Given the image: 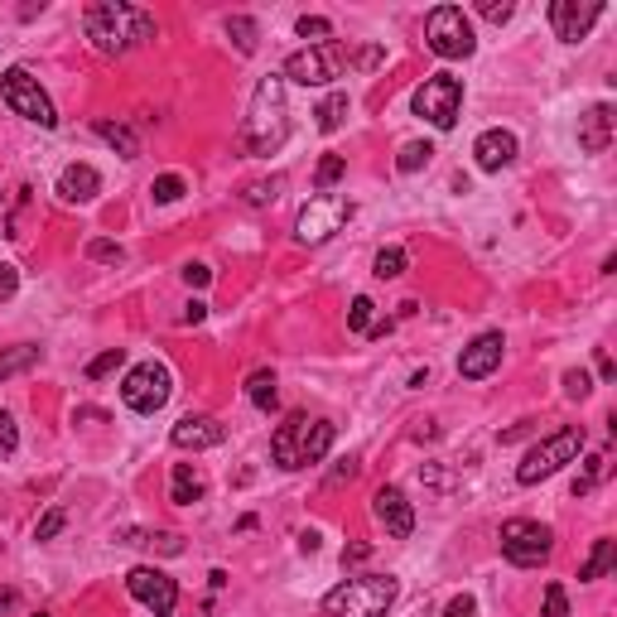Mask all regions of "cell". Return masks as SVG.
Masks as SVG:
<instances>
[{
    "label": "cell",
    "mask_w": 617,
    "mask_h": 617,
    "mask_svg": "<svg viewBox=\"0 0 617 617\" xmlns=\"http://www.w3.org/2000/svg\"><path fill=\"white\" fill-rule=\"evenodd\" d=\"M82 29H87V39H92L97 54L116 58L155 39V15L140 10V5H126V0H97V5H87Z\"/></svg>",
    "instance_id": "6da1fadb"
},
{
    "label": "cell",
    "mask_w": 617,
    "mask_h": 617,
    "mask_svg": "<svg viewBox=\"0 0 617 617\" xmlns=\"http://www.w3.org/2000/svg\"><path fill=\"white\" fill-rule=\"evenodd\" d=\"M242 140L251 155H275L290 140V107H285V78L280 73L256 82L246 121H242Z\"/></svg>",
    "instance_id": "7a4b0ae2"
},
{
    "label": "cell",
    "mask_w": 617,
    "mask_h": 617,
    "mask_svg": "<svg viewBox=\"0 0 617 617\" xmlns=\"http://www.w3.org/2000/svg\"><path fill=\"white\" fill-rule=\"evenodd\" d=\"M333 439H338V430L328 420H309L304 410H295V415H285V425H275V434H270V458L280 468H309V463L328 458Z\"/></svg>",
    "instance_id": "3957f363"
},
{
    "label": "cell",
    "mask_w": 617,
    "mask_h": 617,
    "mask_svg": "<svg viewBox=\"0 0 617 617\" xmlns=\"http://www.w3.org/2000/svg\"><path fill=\"white\" fill-rule=\"evenodd\" d=\"M401 584L391 574H357V579H343L338 589L323 593V613L328 617H386L391 603H396Z\"/></svg>",
    "instance_id": "277c9868"
},
{
    "label": "cell",
    "mask_w": 617,
    "mask_h": 617,
    "mask_svg": "<svg viewBox=\"0 0 617 617\" xmlns=\"http://www.w3.org/2000/svg\"><path fill=\"white\" fill-rule=\"evenodd\" d=\"M584 444H589L584 425H564L560 434L540 439L536 449H531V454L516 463V483H521V487H536V483H545V478H555L564 463H574V458L584 454Z\"/></svg>",
    "instance_id": "5b68a950"
},
{
    "label": "cell",
    "mask_w": 617,
    "mask_h": 617,
    "mask_svg": "<svg viewBox=\"0 0 617 617\" xmlns=\"http://www.w3.org/2000/svg\"><path fill=\"white\" fill-rule=\"evenodd\" d=\"M0 97H5V107L15 111V116H25V121L44 126V131L58 126L54 102H49V92L39 87V78H34L29 68H10V73L0 78Z\"/></svg>",
    "instance_id": "8992f818"
},
{
    "label": "cell",
    "mask_w": 617,
    "mask_h": 617,
    "mask_svg": "<svg viewBox=\"0 0 617 617\" xmlns=\"http://www.w3.org/2000/svg\"><path fill=\"white\" fill-rule=\"evenodd\" d=\"M352 217L348 193H314L295 217V237L304 246H323L333 232H343V222Z\"/></svg>",
    "instance_id": "52a82bcc"
},
{
    "label": "cell",
    "mask_w": 617,
    "mask_h": 617,
    "mask_svg": "<svg viewBox=\"0 0 617 617\" xmlns=\"http://www.w3.org/2000/svg\"><path fill=\"white\" fill-rule=\"evenodd\" d=\"M415 111L430 121L434 131H454L458 111H463V78L454 73H434L415 87Z\"/></svg>",
    "instance_id": "ba28073f"
},
{
    "label": "cell",
    "mask_w": 617,
    "mask_h": 617,
    "mask_svg": "<svg viewBox=\"0 0 617 617\" xmlns=\"http://www.w3.org/2000/svg\"><path fill=\"white\" fill-rule=\"evenodd\" d=\"M425 44H430L439 58H468L478 49L473 25H468V15H463L458 5H434L430 15H425Z\"/></svg>",
    "instance_id": "9c48e42d"
},
{
    "label": "cell",
    "mask_w": 617,
    "mask_h": 617,
    "mask_svg": "<svg viewBox=\"0 0 617 617\" xmlns=\"http://www.w3.org/2000/svg\"><path fill=\"white\" fill-rule=\"evenodd\" d=\"M343 63H348V49L343 44H319V49H295L285 58V73L280 78L299 82V87H328L333 78H343Z\"/></svg>",
    "instance_id": "30bf717a"
},
{
    "label": "cell",
    "mask_w": 617,
    "mask_h": 617,
    "mask_svg": "<svg viewBox=\"0 0 617 617\" xmlns=\"http://www.w3.org/2000/svg\"><path fill=\"white\" fill-rule=\"evenodd\" d=\"M169 391H174V376L164 362H140L126 381H121V401L131 405L135 415H155L164 401H169Z\"/></svg>",
    "instance_id": "8fae6325"
},
{
    "label": "cell",
    "mask_w": 617,
    "mask_h": 617,
    "mask_svg": "<svg viewBox=\"0 0 617 617\" xmlns=\"http://www.w3.org/2000/svg\"><path fill=\"white\" fill-rule=\"evenodd\" d=\"M550 550H555V536L540 526V521H507L502 526V555H507L516 569H536V564L550 560Z\"/></svg>",
    "instance_id": "7c38bea8"
},
{
    "label": "cell",
    "mask_w": 617,
    "mask_h": 617,
    "mask_svg": "<svg viewBox=\"0 0 617 617\" xmlns=\"http://www.w3.org/2000/svg\"><path fill=\"white\" fill-rule=\"evenodd\" d=\"M126 589H131L135 603H145L155 617H169L179 608V584L164 574V569H150V564H140L126 574Z\"/></svg>",
    "instance_id": "4fadbf2b"
},
{
    "label": "cell",
    "mask_w": 617,
    "mask_h": 617,
    "mask_svg": "<svg viewBox=\"0 0 617 617\" xmlns=\"http://www.w3.org/2000/svg\"><path fill=\"white\" fill-rule=\"evenodd\" d=\"M598 15H603V0H555L550 5V29H555L560 44H579V39H589Z\"/></svg>",
    "instance_id": "5bb4252c"
},
{
    "label": "cell",
    "mask_w": 617,
    "mask_h": 617,
    "mask_svg": "<svg viewBox=\"0 0 617 617\" xmlns=\"http://www.w3.org/2000/svg\"><path fill=\"white\" fill-rule=\"evenodd\" d=\"M502 352H507V338H502V333H478V338L463 348V357H458V376H463V381H483V376H492L502 367Z\"/></svg>",
    "instance_id": "9a60e30c"
},
{
    "label": "cell",
    "mask_w": 617,
    "mask_h": 617,
    "mask_svg": "<svg viewBox=\"0 0 617 617\" xmlns=\"http://www.w3.org/2000/svg\"><path fill=\"white\" fill-rule=\"evenodd\" d=\"M372 516L386 526V536H396V540H410V531H415V507L405 502L401 487H376Z\"/></svg>",
    "instance_id": "2e32d148"
},
{
    "label": "cell",
    "mask_w": 617,
    "mask_h": 617,
    "mask_svg": "<svg viewBox=\"0 0 617 617\" xmlns=\"http://www.w3.org/2000/svg\"><path fill=\"white\" fill-rule=\"evenodd\" d=\"M169 439H174V449H217L222 439H227V430L217 425L213 415H184L174 430H169Z\"/></svg>",
    "instance_id": "e0dca14e"
},
{
    "label": "cell",
    "mask_w": 617,
    "mask_h": 617,
    "mask_svg": "<svg viewBox=\"0 0 617 617\" xmlns=\"http://www.w3.org/2000/svg\"><path fill=\"white\" fill-rule=\"evenodd\" d=\"M613 126H617V111L608 102H598L579 116V145L589 150V155H603L608 145H613Z\"/></svg>",
    "instance_id": "ac0fdd59"
},
{
    "label": "cell",
    "mask_w": 617,
    "mask_h": 617,
    "mask_svg": "<svg viewBox=\"0 0 617 617\" xmlns=\"http://www.w3.org/2000/svg\"><path fill=\"white\" fill-rule=\"evenodd\" d=\"M102 193V174L92 169V164H68L63 174H58V198L63 203H92Z\"/></svg>",
    "instance_id": "d6986e66"
},
{
    "label": "cell",
    "mask_w": 617,
    "mask_h": 617,
    "mask_svg": "<svg viewBox=\"0 0 617 617\" xmlns=\"http://www.w3.org/2000/svg\"><path fill=\"white\" fill-rule=\"evenodd\" d=\"M473 155H478V169H487V174H497V169H507L511 160H516V135L511 131H483L478 135V145H473Z\"/></svg>",
    "instance_id": "ffe728a7"
},
{
    "label": "cell",
    "mask_w": 617,
    "mask_h": 617,
    "mask_svg": "<svg viewBox=\"0 0 617 617\" xmlns=\"http://www.w3.org/2000/svg\"><path fill=\"white\" fill-rule=\"evenodd\" d=\"M121 545H140V550H155V555H184V536H174V531H140V526H126V531H116Z\"/></svg>",
    "instance_id": "44dd1931"
},
{
    "label": "cell",
    "mask_w": 617,
    "mask_h": 617,
    "mask_svg": "<svg viewBox=\"0 0 617 617\" xmlns=\"http://www.w3.org/2000/svg\"><path fill=\"white\" fill-rule=\"evenodd\" d=\"M169 502H174V507H193V502H203V478H198V468H193V463H174Z\"/></svg>",
    "instance_id": "7402d4cb"
},
{
    "label": "cell",
    "mask_w": 617,
    "mask_h": 617,
    "mask_svg": "<svg viewBox=\"0 0 617 617\" xmlns=\"http://www.w3.org/2000/svg\"><path fill=\"white\" fill-rule=\"evenodd\" d=\"M92 131L102 135L111 150H121V160H135V155H140V140H135V131L126 126V121H111V116H102V121H92Z\"/></svg>",
    "instance_id": "603a6c76"
},
{
    "label": "cell",
    "mask_w": 617,
    "mask_h": 617,
    "mask_svg": "<svg viewBox=\"0 0 617 617\" xmlns=\"http://www.w3.org/2000/svg\"><path fill=\"white\" fill-rule=\"evenodd\" d=\"M39 357H44V352L34 348V343H15V348H0V381H5V376L29 372V367H39Z\"/></svg>",
    "instance_id": "cb8c5ba5"
},
{
    "label": "cell",
    "mask_w": 617,
    "mask_h": 617,
    "mask_svg": "<svg viewBox=\"0 0 617 617\" xmlns=\"http://www.w3.org/2000/svg\"><path fill=\"white\" fill-rule=\"evenodd\" d=\"M246 396H251V405L256 410H275L280 405V391H275V372H251V381H246Z\"/></svg>",
    "instance_id": "d4e9b609"
},
{
    "label": "cell",
    "mask_w": 617,
    "mask_h": 617,
    "mask_svg": "<svg viewBox=\"0 0 617 617\" xmlns=\"http://www.w3.org/2000/svg\"><path fill=\"white\" fill-rule=\"evenodd\" d=\"M617 564V540H598V545H593V555L589 560H584V569H579V579H603V574H608V569H613Z\"/></svg>",
    "instance_id": "484cf974"
},
{
    "label": "cell",
    "mask_w": 617,
    "mask_h": 617,
    "mask_svg": "<svg viewBox=\"0 0 617 617\" xmlns=\"http://www.w3.org/2000/svg\"><path fill=\"white\" fill-rule=\"evenodd\" d=\"M314 116H319V131H338V126H343V121H348V92H328V97H323L319 102V111H314Z\"/></svg>",
    "instance_id": "4316f807"
},
{
    "label": "cell",
    "mask_w": 617,
    "mask_h": 617,
    "mask_svg": "<svg viewBox=\"0 0 617 617\" xmlns=\"http://www.w3.org/2000/svg\"><path fill=\"white\" fill-rule=\"evenodd\" d=\"M430 160H434L430 140H410V145H401V155H396V169H401V174H420Z\"/></svg>",
    "instance_id": "83f0119b"
},
{
    "label": "cell",
    "mask_w": 617,
    "mask_h": 617,
    "mask_svg": "<svg viewBox=\"0 0 617 617\" xmlns=\"http://www.w3.org/2000/svg\"><path fill=\"white\" fill-rule=\"evenodd\" d=\"M405 266H410V256H405L401 246H381L376 261H372L376 280H396V275H405Z\"/></svg>",
    "instance_id": "f1b7e54d"
},
{
    "label": "cell",
    "mask_w": 617,
    "mask_h": 617,
    "mask_svg": "<svg viewBox=\"0 0 617 617\" xmlns=\"http://www.w3.org/2000/svg\"><path fill=\"white\" fill-rule=\"evenodd\" d=\"M227 34H232V44L242 49V54H256V39H261V29L251 15H227Z\"/></svg>",
    "instance_id": "f546056e"
},
{
    "label": "cell",
    "mask_w": 617,
    "mask_h": 617,
    "mask_svg": "<svg viewBox=\"0 0 617 617\" xmlns=\"http://www.w3.org/2000/svg\"><path fill=\"white\" fill-rule=\"evenodd\" d=\"M280 188H285V179H251V184L242 188V203L246 208H266V203L280 198Z\"/></svg>",
    "instance_id": "4dcf8cb0"
},
{
    "label": "cell",
    "mask_w": 617,
    "mask_h": 617,
    "mask_svg": "<svg viewBox=\"0 0 617 617\" xmlns=\"http://www.w3.org/2000/svg\"><path fill=\"white\" fill-rule=\"evenodd\" d=\"M603 478H608V454H589L584 458V478H574V497H589Z\"/></svg>",
    "instance_id": "1f68e13d"
},
{
    "label": "cell",
    "mask_w": 617,
    "mask_h": 617,
    "mask_svg": "<svg viewBox=\"0 0 617 617\" xmlns=\"http://www.w3.org/2000/svg\"><path fill=\"white\" fill-rule=\"evenodd\" d=\"M295 29H299V39H309V49H319V44H328V39H333V25H328L323 15H304Z\"/></svg>",
    "instance_id": "d6a6232c"
},
{
    "label": "cell",
    "mask_w": 617,
    "mask_h": 617,
    "mask_svg": "<svg viewBox=\"0 0 617 617\" xmlns=\"http://www.w3.org/2000/svg\"><path fill=\"white\" fill-rule=\"evenodd\" d=\"M150 193H155V203H179L188 193V184H184V174H160V179L150 184Z\"/></svg>",
    "instance_id": "836d02e7"
},
{
    "label": "cell",
    "mask_w": 617,
    "mask_h": 617,
    "mask_svg": "<svg viewBox=\"0 0 617 617\" xmlns=\"http://www.w3.org/2000/svg\"><path fill=\"white\" fill-rule=\"evenodd\" d=\"M343 174H348V160H343V155H323V160H319V174H314V184L328 193V188L338 184Z\"/></svg>",
    "instance_id": "e575fe53"
},
{
    "label": "cell",
    "mask_w": 617,
    "mask_h": 617,
    "mask_svg": "<svg viewBox=\"0 0 617 617\" xmlns=\"http://www.w3.org/2000/svg\"><path fill=\"white\" fill-rule=\"evenodd\" d=\"M15 449H20V425L10 410H0V458H10Z\"/></svg>",
    "instance_id": "d590c367"
},
{
    "label": "cell",
    "mask_w": 617,
    "mask_h": 617,
    "mask_svg": "<svg viewBox=\"0 0 617 617\" xmlns=\"http://www.w3.org/2000/svg\"><path fill=\"white\" fill-rule=\"evenodd\" d=\"M372 309H376V304L367 295L352 299V309H348V328H352V333H367V328H372Z\"/></svg>",
    "instance_id": "8d00e7d4"
},
{
    "label": "cell",
    "mask_w": 617,
    "mask_h": 617,
    "mask_svg": "<svg viewBox=\"0 0 617 617\" xmlns=\"http://www.w3.org/2000/svg\"><path fill=\"white\" fill-rule=\"evenodd\" d=\"M63 526H68V511H63V507L44 511V516H39V526H34V540H54Z\"/></svg>",
    "instance_id": "74e56055"
},
{
    "label": "cell",
    "mask_w": 617,
    "mask_h": 617,
    "mask_svg": "<svg viewBox=\"0 0 617 617\" xmlns=\"http://www.w3.org/2000/svg\"><path fill=\"white\" fill-rule=\"evenodd\" d=\"M121 362H126V348H107V352H102V357H92V362H87V376H92V381H97V376L116 372V367H121Z\"/></svg>",
    "instance_id": "f35d334b"
},
{
    "label": "cell",
    "mask_w": 617,
    "mask_h": 617,
    "mask_svg": "<svg viewBox=\"0 0 617 617\" xmlns=\"http://www.w3.org/2000/svg\"><path fill=\"white\" fill-rule=\"evenodd\" d=\"M87 256H92V261H102V266H121V261H126V251H121L116 242H102V237H97V242H87Z\"/></svg>",
    "instance_id": "ab89813d"
},
{
    "label": "cell",
    "mask_w": 617,
    "mask_h": 617,
    "mask_svg": "<svg viewBox=\"0 0 617 617\" xmlns=\"http://www.w3.org/2000/svg\"><path fill=\"white\" fill-rule=\"evenodd\" d=\"M540 617H569V598H564V584H545V613Z\"/></svg>",
    "instance_id": "60d3db41"
},
{
    "label": "cell",
    "mask_w": 617,
    "mask_h": 617,
    "mask_svg": "<svg viewBox=\"0 0 617 617\" xmlns=\"http://www.w3.org/2000/svg\"><path fill=\"white\" fill-rule=\"evenodd\" d=\"M589 391H593L589 372H564V396H569V401H584Z\"/></svg>",
    "instance_id": "b9f144b4"
},
{
    "label": "cell",
    "mask_w": 617,
    "mask_h": 617,
    "mask_svg": "<svg viewBox=\"0 0 617 617\" xmlns=\"http://www.w3.org/2000/svg\"><path fill=\"white\" fill-rule=\"evenodd\" d=\"M478 10H483V20H492V25H507L511 15H516V5H511V0H483Z\"/></svg>",
    "instance_id": "7bdbcfd3"
},
{
    "label": "cell",
    "mask_w": 617,
    "mask_h": 617,
    "mask_svg": "<svg viewBox=\"0 0 617 617\" xmlns=\"http://www.w3.org/2000/svg\"><path fill=\"white\" fill-rule=\"evenodd\" d=\"M15 290H20V270L10 266V261H0V304L15 299Z\"/></svg>",
    "instance_id": "ee69618b"
},
{
    "label": "cell",
    "mask_w": 617,
    "mask_h": 617,
    "mask_svg": "<svg viewBox=\"0 0 617 617\" xmlns=\"http://www.w3.org/2000/svg\"><path fill=\"white\" fill-rule=\"evenodd\" d=\"M478 613V598L473 593H458V598H449V608H444V617H473Z\"/></svg>",
    "instance_id": "f6af8a7d"
},
{
    "label": "cell",
    "mask_w": 617,
    "mask_h": 617,
    "mask_svg": "<svg viewBox=\"0 0 617 617\" xmlns=\"http://www.w3.org/2000/svg\"><path fill=\"white\" fill-rule=\"evenodd\" d=\"M208 280H213V270H208V266H198V261H188V266H184V285H188V290H203Z\"/></svg>",
    "instance_id": "bcb514c9"
},
{
    "label": "cell",
    "mask_w": 617,
    "mask_h": 617,
    "mask_svg": "<svg viewBox=\"0 0 617 617\" xmlns=\"http://www.w3.org/2000/svg\"><path fill=\"white\" fill-rule=\"evenodd\" d=\"M367 555H372V545H367V540H352L348 550H343V569H348V564H362Z\"/></svg>",
    "instance_id": "7dc6e473"
},
{
    "label": "cell",
    "mask_w": 617,
    "mask_h": 617,
    "mask_svg": "<svg viewBox=\"0 0 617 617\" xmlns=\"http://www.w3.org/2000/svg\"><path fill=\"white\" fill-rule=\"evenodd\" d=\"M203 319H208V304H203V299H193L184 314H179V323H184V328H193V323H203Z\"/></svg>",
    "instance_id": "c3c4849f"
},
{
    "label": "cell",
    "mask_w": 617,
    "mask_h": 617,
    "mask_svg": "<svg viewBox=\"0 0 617 617\" xmlns=\"http://www.w3.org/2000/svg\"><path fill=\"white\" fill-rule=\"evenodd\" d=\"M613 357H608V352H598V376H603V381H613Z\"/></svg>",
    "instance_id": "681fc988"
},
{
    "label": "cell",
    "mask_w": 617,
    "mask_h": 617,
    "mask_svg": "<svg viewBox=\"0 0 617 617\" xmlns=\"http://www.w3.org/2000/svg\"><path fill=\"white\" fill-rule=\"evenodd\" d=\"M299 550L314 555V550H319V531H304V536H299Z\"/></svg>",
    "instance_id": "f907efd6"
},
{
    "label": "cell",
    "mask_w": 617,
    "mask_h": 617,
    "mask_svg": "<svg viewBox=\"0 0 617 617\" xmlns=\"http://www.w3.org/2000/svg\"><path fill=\"white\" fill-rule=\"evenodd\" d=\"M352 478H357V463H343V468H338V473H333V483H352Z\"/></svg>",
    "instance_id": "816d5d0a"
},
{
    "label": "cell",
    "mask_w": 617,
    "mask_h": 617,
    "mask_svg": "<svg viewBox=\"0 0 617 617\" xmlns=\"http://www.w3.org/2000/svg\"><path fill=\"white\" fill-rule=\"evenodd\" d=\"M15 598H20L15 589H0V613H5V608H15Z\"/></svg>",
    "instance_id": "f5cc1de1"
},
{
    "label": "cell",
    "mask_w": 617,
    "mask_h": 617,
    "mask_svg": "<svg viewBox=\"0 0 617 617\" xmlns=\"http://www.w3.org/2000/svg\"><path fill=\"white\" fill-rule=\"evenodd\" d=\"M34 617H54V613H34Z\"/></svg>",
    "instance_id": "db71d44e"
}]
</instances>
